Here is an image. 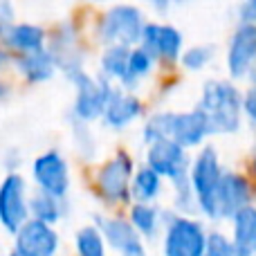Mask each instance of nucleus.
Segmentation results:
<instances>
[{
    "instance_id": "f257e3e1",
    "label": "nucleus",
    "mask_w": 256,
    "mask_h": 256,
    "mask_svg": "<svg viewBox=\"0 0 256 256\" xmlns=\"http://www.w3.org/2000/svg\"><path fill=\"white\" fill-rule=\"evenodd\" d=\"M198 108L207 115L212 132H236L243 115V94L227 81H209L202 88Z\"/></svg>"
},
{
    "instance_id": "f03ea898",
    "label": "nucleus",
    "mask_w": 256,
    "mask_h": 256,
    "mask_svg": "<svg viewBox=\"0 0 256 256\" xmlns=\"http://www.w3.org/2000/svg\"><path fill=\"white\" fill-rule=\"evenodd\" d=\"M68 79L74 84L76 88V99H74V117L81 122H94L104 115L108 99L112 94V86L108 81V76H99L92 79L90 74H86L84 68L70 72Z\"/></svg>"
},
{
    "instance_id": "7ed1b4c3",
    "label": "nucleus",
    "mask_w": 256,
    "mask_h": 256,
    "mask_svg": "<svg viewBox=\"0 0 256 256\" xmlns=\"http://www.w3.org/2000/svg\"><path fill=\"white\" fill-rule=\"evenodd\" d=\"M144 16L132 4H117L108 9L106 16L99 22V38L106 45H130L140 43Z\"/></svg>"
},
{
    "instance_id": "20e7f679",
    "label": "nucleus",
    "mask_w": 256,
    "mask_h": 256,
    "mask_svg": "<svg viewBox=\"0 0 256 256\" xmlns=\"http://www.w3.org/2000/svg\"><path fill=\"white\" fill-rule=\"evenodd\" d=\"M220 176H222V168H220V162H218L216 150H214L212 146H207V148L196 158L189 182H191V186H194L196 200H198V209L202 214H207L209 218H218L214 194H216Z\"/></svg>"
},
{
    "instance_id": "39448f33",
    "label": "nucleus",
    "mask_w": 256,
    "mask_h": 256,
    "mask_svg": "<svg viewBox=\"0 0 256 256\" xmlns=\"http://www.w3.org/2000/svg\"><path fill=\"white\" fill-rule=\"evenodd\" d=\"M207 234L191 218H171L164 236V256H202Z\"/></svg>"
},
{
    "instance_id": "423d86ee",
    "label": "nucleus",
    "mask_w": 256,
    "mask_h": 256,
    "mask_svg": "<svg viewBox=\"0 0 256 256\" xmlns=\"http://www.w3.org/2000/svg\"><path fill=\"white\" fill-rule=\"evenodd\" d=\"M27 186L20 173H9L0 184V222L7 232L16 234V230L27 220Z\"/></svg>"
},
{
    "instance_id": "0eeeda50",
    "label": "nucleus",
    "mask_w": 256,
    "mask_h": 256,
    "mask_svg": "<svg viewBox=\"0 0 256 256\" xmlns=\"http://www.w3.org/2000/svg\"><path fill=\"white\" fill-rule=\"evenodd\" d=\"M32 176H34L38 189L54 196V198H66L68 189H70L68 162L56 150H48V153L38 155L34 160V166H32Z\"/></svg>"
},
{
    "instance_id": "6e6552de",
    "label": "nucleus",
    "mask_w": 256,
    "mask_h": 256,
    "mask_svg": "<svg viewBox=\"0 0 256 256\" xmlns=\"http://www.w3.org/2000/svg\"><path fill=\"white\" fill-rule=\"evenodd\" d=\"M146 162L158 176L171 178V180L189 176V158L184 153V146H180L173 137L150 142Z\"/></svg>"
},
{
    "instance_id": "1a4fd4ad",
    "label": "nucleus",
    "mask_w": 256,
    "mask_h": 256,
    "mask_svg": "<svg viewBox=\"0 0 256 256\" xmlns=\"http://www.w3.org/2000/svg\"><path fill=\"white\" fill-rule=\"evenodd\" d=\"M132 180V160L128 153H117L110 162L102 166L97 176V186L102 196L110 202H124L130 196Z\"/></svg>"
},
{
    "instance_id": "9d476101",
    "label": "nucleus",
    "mask_w": 256,
    "mask_h": 256,
    "mask_svg": "<svg viewBox=\"0 0 256 256\" xmlns=\"http://www.w3.org/2000/svg\"><path fill=\"white\" fill-rule=\"evenodd\" d=\"M140 43L155 61L173 63L180 58L182 52V34L173 25H160V22H144Z\"/></svg>"
},
{
    "instance_id": "9b49d317",
    "label": "nucleus",
    "mask_w": 256,
    "mask_h": 256,
    "mask_svg": "<svg viewBox=\"0 0 256 256\" xmlns=\"http://www.w3.org/2000/svg\"><path fill=\"white\" fill-rule=\"evenodd\" d=\"M16 250L30 256H54L58 250V236L52 225L32 218L16 230Z\"/></svg>"
},
{
    "instance_id": "f8f14e48",
    "label": "nucleus",
    "mask_w": 256,
    "mask_h": 256,
    "mask_svg": "<svg viewBox=\"0 0 256 256\" xmlns=\"http://www.w3.org/2000/svg\"><path fill=\"white\" fill-rule=\"evenodd\" d=\"M214 202L218 218H232L240 207L250 204V182L238 173H222L214 194Z\"/></svg>"
},
{
    "instance_id": "ddd939ff",
    "label": "nucleus",
    "mask_w": 256,
    "mask_h": 256,
    "mask_svg": "<svg viewBox=\"0 0 256 256\" xmlns=\"http://www.w3.org/2000/svg\"><path fill=\"white\" fill-rule=\"evenodd\" d=\"M256 58V22H240L227 52V68L234 79H243L250 63Z\"/></svg>"
},
{
    "instance_id": "4468645a",
    "label": "nucleus",
    "mask_w": 256,
    "mask_h": 256,
    "mask_svg": "<svg viewBox=\"0 0 256 256\" xmlns=\"http://www.w3.org/2000/svg\"><path fill=\"white\" fill-rule=\"evenodd\" d=\"M94 220H97L99 230H102V236L122 256H146L140 234H137V230L130 222L122 220V218H104V216H97Z\"/></svg>"
},
{
    "instance_id": "2eb2a0df",
    "label": "nucleus",
    "mask_w": 256,
    "mask_h": 256,
    "mask_svg": "<svg viewBox=\"0 0 256 256\" xmlns=\"http://www.w3.org/2000/svg\"><path fill=\"white\" fill-rule=\"evenodd\" d=\"M45 34L43 27L34 25V22H16L14 20L12 25L2 27L0 30V43L4 48L14 50L18 54H25V52H36V50L45 48Z\"/></svg>"
},
{
    "instance_id": "dca6fc26",
    "label": "nucleus",
    "mask_w": 256,
    "mask_h": 256,
    "mask_svg": "<svg viewBox=\"0 0 256 256\" xmlns=\"http://www.w3.org/2000/svg\"><path fill=\"white\" fill-rule=\"evenodd\" d=\"M207 135H212V130H209V120L200 108H196V110H191V112H182V115H173L171 137L180 146H184V148L196 146Z\"/></svg>"
},
{
    "instance_id": "f3484780",
    "label": "nucleus",
    "mask_w": 256,
    "mask_h": 256,
    "mask_svg": "<svg viewBox=\"0 0 256 256\" xmlns=\"http://www.w3.org/2000/svg\"><path fill=\"white\" fill-rule=\"evenodd\" d=\"M142 115V104L132 94H122L120 90H112L106 108H104V120L110 128H124L130 122H135Z\"/></svg>"
},
{
    "instance_id": "a211bd4d",
    "label": "nucleus",
    "mask_w": 256,
    "mask_h": 256,
    "mask_svg": "<svg viewBox=\"0 0 256 256\" xmlns=\"http://www.w3.org/2000/svg\"><path fill=\"white\" fill-rule=\"evenodd\" d=\"M16 68L20 70V74L25 76L32 84H43V81H50L54 76V70H56V63H54L50 50L40 48L36 52H25L16 58Z\"/></svg>"
},
{
    "instance_id": "6ab92c4d",
    "label": "nucleus",
    "mask_w": 256,
    "mask_h": 256,
    "mask_svg": "<svg viewBox=\"0 0 256 256\" xmlns=\"http://www.w3.org/2000/svg\"><path fill=\"white\" fill-rule=\"evenodd\" d=\"M234 243L248 248L250 252H256V207H240L234 214Z\"/></svg>"
},
{
    "instance_id": "aec40b11",
    "label": "nucleus",
    "mask_w": 256,
    "mask_h": 256,
    "mask_svg": "<svg viewBox=\"0 0 256 256\" xmlns=\"http://www.w3.org/2000/svg\"><path fill=\"white\" fill-rule=\"evenodd\" d=\"M153 63H155V58L150 56L142 45L130 50V52H128V61H126V70H124V74H122L124 88H135L142 76H146L153 70Z\"/></svg>"
},
{
    "instance_id": "412c9836",
    "label": "nucleus",
    "mask_w": 256,
    "mask_h": 256,
    "mask_svg": "<svg viewBox=\"0 0 256 256\" xmlns=\"http://www.w3.org/2000/svg\"><path fill=\"white\" fill-rule=\"evenodd\" d=\"M61 198H54V196L45 194V191H36L30 200H27V207H30L32 216L36 220H43L48 225H54V222L61 218V204H58Z\"/></svg>"
},
{
    "instance_id": "4be33fe9",
    "label": "nucleus",
    "mask_w": 256,
    "mask_h": 256,
    "mask_svg": "<svg viewBox=\"0 0 256 256\" xmlns=\"http://www.w3.org/2000/svg\"><path fill=\"white\" fill-rule=\"evenodd\" d=\"M160 189H162V176H158L150 166H146V168L137 171L135 182H132V186H130V194L135 196L137 200L146 202V200H153L155 196L160 194Z\"/></svg>"
},
{
    "instance_id": "5701e85b",
    "label": "nucleus",
    "mask_w": 256,
    "mask_h": 256,
    "mask_svg": "<svg viewBox=\"0 0 256 256\" xmlns=\"http://www.w3.org/2000/svg\"><path fill=\"white\" fill-rule=\"evenodd\" d=\"M128 52H130V48H126V45H108V50L102 56L104 76H108V79H122V74L126 70Z\"/></svg>"
},
{
    "instance_id": "b1692460",
    "label": "nucleus",
    "mask_w": 256,
    "mask_h": 256,
    "mask_svg": "<svg viewBox=\"0 0 256 256\" xmlns=\"http://www.w3.org/2000/svg\"><path fill=\"white\" fill-rule=\"evenodd\" d=\"M130 225L135 227L140 234L148 236L153 238L155 232H158V225H160V214L155 207H148V204L140 202L130 209Z\"/></svg>"
},
{
    "instance_id": "393cba45",
    "label": "nucleus",
    "mask_w": 256,
    "mask_h": 256,
    "mask_svg": "<svg viewBox=\"0 0 256 256\" xmlns=\"http://www.w3.org/2000/svg\"><path fill=\"white\" fill-rule=\"evenodd\" d=\"M76 252L79 256H106L104 236L97 227H84L76 234Z\"/></svg>"
},
{
    "instance_id": "a878e982",
    "label": "nucleus",
    "mask_w": 256,
    "mask_h": 256,
    "mask_svg": "<svg viewBox=\"0 0 256 256\" xmlns=\"http://www.w3.org/2000/svg\"><path fill=\"white\" fill-rule=\"evenodd\" d=\"M171 128H173V112H162V115L150 117L144 126V142L150 144V142L171 137Z\"/></svg>"
},
{
    "instance_id": "bb28decb",
    "label": "nucleus",
    "mask_w": 256,
    "mask_h": 256,
    "mask_svg": "<svg viewBox=\"0 0 256 256\" xmlns=\"http://www.w3.org/2000/svg\"><path fill=\"white\" fill-rule=\"evenodd\" d=\"M173 184H176V207L180 209V212H196V209H198V200H196L189 176L173 180Z\"/></svg>"
},
{
    "instance_id": "cd10ccee",
    "label": "nucleus",
    "mask_w": 256,
    "mask_h": 256,
    "mask_svg": "<svg viewBox=\"0 0 256 256\" xmlns=\"http://www.w3.org/2000/svg\"><path fill=\"white\" fill-rule=\"evenodd\" d=\"M214 56V48L212 45H196V48H189L184 54H182V66L186 70H202Z\"/></svg>"
},
{
    "instance_id": "c85d7f7f",
    "label": "nucleus",
    "mask_w": 256,
    "mask_h": 256,
    "mask_svg": "<svg viewBox=\"0 0 256 256\" xmlns=\"http://www.w3.org/2000/svg\"><path fill=\"white\" fill-rule=\"evenodd\" d=\"M14 18H16V12H14L12 0H0V30L12 25Z\"/></svg>"
},
{
    "instance_id": "c756f323",
    "label": "nucleus",
    "mask_w": 256,
    "mask_h": 256,
    "mask_svg": "<svg viewBox=\"0 0 256 256\" xmlns=\"http://www.w3.org/2000/svg\"><path fill=\"white\" fill-rule=\"evenodd\" d=\"M238 14L243 22H256V0H245Z\"/></svg>"
},
{
    "instance_id": "7c9ffc66",
    "label": "nucleus",
    "mask_w": 256,
    "mask_h": 256,
    "mask_svg": "<svg viewBox=\"0 0 256 256\" xmlns=\"http://www.w3.org/2000/svg\"><path fill=\"white\" fill-rule=\"evenodd\" d=\"M243 108H245V112H248V117L252 120V124L256 126V88H254V90H250V92L245 94V99H243Z\"/></svg>"
},
{
    "instance_id": "2f4dec72",
    "label": "nucleus",
    "mask_w": 256,
    "mask_h": 256,
    "mask_svg": "<svg viewBox=\"0 0 256 256\" xmlns=\"http://www.w3.org/2000/svg\"><path fill=\"white\" fill-rule=\"evenodd\" d=\"M225 256H252V252H250L248 248H243V245L230 240V243H227V248H225Z\"/></svg>"
},
{
    "instance_id": "473e14b6",
    "label": "nucleus",
    "mask_w": 256,
    "mask_h": 256,
    "mask_svg": "<svg viewBox=\"0 0 256 256\" xmlns=\"http://www.w3.org/2000/svg\"><path fill=\"white\" fill-rule=\"evenodd\" d=\"M146 2H148L158 14H166L168 7H171V0H146Z\"/></svg>"
},
{
    "instance_id": "72a5a7b5",
    "label": "nucleus",
    "mask_w": 256,
    "mask_h": 256,
    "mask_svg": "<svg viewBox=\"0 0 256 256\" xmlns=\"http://www.w3.org/2000/svg\"><path fill=\"white\" fill-rule=\"evenodd\" d=\"M245 76H250V81H252V86H256V58L252 63H250L248 72H245Z\"/></svg>"
},
{
    "instance_id": "f704fd0d",
    "label": "nucleus",
    "mask_w": 256,
    "mask_h": 256,
    "mask_svg": "<svg viewBox=\"0 0 256 256\" xmlns=\"http://www.w3.org/2000/svg\"><path fill=\"white\" fill-rule=\"evenodd\" d=\"M9 94V88H7V84H2V81H0V102H2L4 97H7Z\"/></svg>"
},
{
    "instance_id": "c9c22d12",
    "label": "nucleus",
    "mask_w": 256,
    "mask_h": 256,
    "mask_svg": "<svg viewBox=\"0 0 256 256\" xmlns=\"http://www.w3.org/2000/svg\"><path fill=\"white\" fill-rule=\"evenodd\" d=\"M7 63V52H4L2 48H0V70H2V66Z\"/></svg>"
},
{
    "instance_id": "e433bc0d",
    "label": "nucleus",
    "mask_w": 256,
    "mask_h": 256,
    "mask_svg": "<svg viewBox=\"0 0 256 256\" xmlns=\"http://www.w3.org/2000/svg\"><path fill=\"white\" fill-rule=\"evenodd\" d=\"M9 256H30V254H22V252H18V250H14V252L9 254Z\"/></svg>"
},
{
    "instance_id": "4c0bfd02",
    "label": "nucleus",
    "mask_w": 256,
    "mask_h": 256,
    "mask_svg": "<svg viewBox=\"0 0 256 256\" xmlns=\"http://www.w3.org/2000/svg\"><path fill=\"white\" fill-rule=\"evenodd\" d=\"M202 256H218V254H214V252H209V250H204Z\"/></svg>"
},
{
    "instance_id": "58836bf2",
    "label": "nucleus",
    "mask_w": 256,
    "mask_h": 256,
    "mask_svg": "<svg viewBox=\"0 0 256 256\" xmlns=\"http://www.w3.org/2000/svg\"><path fill=\"white\" fill-rule=\"evenodd\" d=\"M88 2H106V0H88Z\"/></svg>"
},
{
    "instance_id": "ea45409f",
    "label": "nucleus",
    "mask_w": 256,
    "mask_h": 256,
    "mask_svg": "<svg viewBox=\"0 0 256 256\" xmlns=\"http://www.w3.org/2000/svg\"><path fill=\"white\" fill-rule=\"evenodd\" d=\"M176 2H184V0H176Z\"/></svg>"
},
{
    "instance_id": "a19ab883",
    "label": "nucleus",
    "mask_w": 256,
    "mask_h": 256,
    "mask_svg": "<svg viewBox=\"0 0 256 256\" xmlns=\"http://www.w3.org/2000/svg\"><path fill=\"white\" fill-rule=\"evenodd\" d=\"M252 256H256V252H254V254H252Z\"/></svg>"
}]
</instances>
